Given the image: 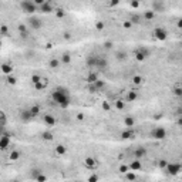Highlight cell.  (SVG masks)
<instances>
[{
	"instance_id": "cell-28",
	"label": "cell",
	"mask_w": 182,
	"mask_h": 182,
	"mask_svg": "<svg viewBox=\"0 0 182 182\" xmlns=\"http://www.w3.org/2000/svg\"><path fill=\"white\" fill-rule=\"evenodd\" d=\"M142 83H144V77H142V75H134V77H132V84H134V85L140 87Z\"/></svg>"
},
{
	"instance_id": "cell-49",
	"label": "cell",
	"mask_w": 182,
	"mask_h": 182,
	"mask_svg": "<svg viewBox=\"0 0 182 182\" xmlns=\"http://www.w3.org/2000/svg\"><path fill=\"white\" fill-rule=\"evenodd\" d=\"M34 181H47V177H46V175H41V174H40V175H37L36 178H34Z\"/></svg>"
},
{
	"instance_id": "cell-20",
	"label": "cell",
	"mask_w": 182,
	"mask_h": 182,
	"mask_svg": "<svg viewBox=\"0 0 182 182\" xmlns=\"http://www.w3.org/2000/svg\"><path fill=\"white\" fill-rule=\"evenodd\" d=\"M125 105H127V101H125V98H117V100L114 101V107L118 109V111H122V109H125Z\"/></svg>"
},
{
	"instance_id": "cell-51",
	"label": "cell",
	"mask_w": 182,
	"mask_h": 182,
	"mask_svg": "<svg viewBox=\"0 0 182 182\" xmlns=\"http://www.w3.org/2000/svg\"><path fill=\"white\" fill-rule=\"evenodd\" d=\"M112 46H114V43H112V41H105V43H104V48H107V50L112 48Z\"/></svg>"
},
{
	"instance_id": "cell-25",
	"label": "cell",
	"mask_w": 182,
	"mask_h": 182,
	"mask_svg": "<svg viewBox=\"0 0 182 182\" xmlns=\"http://www.w3.org/2000/svg\"><path fill=\"white\" fill-rule=\"evenodd\" d=\"M20 156H21V154H20V151H17V149H11V152L9 154V159H10V161H13V162L19 161V159H20Z\"/></svg>"
},
{
	"instance_id": "cell-2",
	"label": "cell",
	"mask_w": 182,
	"mask_h": 182,
	"mask_svg": "<svg viewBox=\"0 0 182 182\" xmlns=\"http://www.w3.org/2000/svg\"><path fill=\"white\" fill-rule=\"evenodd\" d=\"M20 7L27 14H34L37 11V9H38V6H37L33 0H21L20 1Z\"/></svg>"
},
{
	"instance_id": "cell-36",
	"label": "cell",
	"mask_w": 182,
	"mask_h": 182,
	"mask_svg": "<svg viewBox=\"0 0 182 182\" xmlns=\"http://www.w3.org/2000/svg\"><path fill=\"white\" fill-rule=\"evenodd\" d=\"M54 11H56V17H57V19H63V17L66 16V11H64L63 9H60V7H58L57 10H54Z\"/></svg>"
},
{
	"instance_id": "cell-48",
	"label": "cell",
	"mask_w": 182,
	"mask_h": 182,
	"mask_svg": "<svg viewBox=\"0 0 182 182\" xmlns=\"http://www.w3.org/2000/svg\"><path fill=\"white\" fill-rule=\"evenodd\" d=\"M103 109H105V111H109V109H111V105H109L108 101H103Z\"/></svg>"
},
{
	"instance_id": "cell-26",
	"label": "cell",
	"mask_w": 182,
	"mask_h": 182,
	"mask_svg": "<svg viewBox=\"0 0 182 182\" xmlns=\"http://www.w3.org/2000/svg\"><path fill=\"white\" fill-rule=\"evenodd\" d=\"M20 117H21V120H23V121H30L32 118H34V117H33V114L30 112V108L21 111V115H20Z\"/></svg>"
},
{
	"instance_id": "cell-46",
	"label": "cell",
	"mask_w": 182,
	"mask_h": 182,
	"mask_svg": "<svg viewBox=\"0 0 182 182\" xmlns=\"http://www.w3.org/2000/svg\"><path fill=\"white\" fill-rule=\"evenodd\" d=\"M122 27H124V29H131V27H132V21H131V20L124 21V23H122Z\"/></svg>"
},
{
	"instance_id": "cell-1",
	"label": "cell",
	"mask_w": 182,
	"mask_h": 182,
	"mask_svg": "<svg viewBox=\"0 0 182 182\" xmlns=\"http://www.w3.org/2000/svg\"><path fill=\"white\" fill-rule=\"evenodd\" d=\"M51 100L61 108H69L70 105V94L67 93V90L64 88H56L53 93H51Z\"/></svg>"
},
{
	"instance_id": "cell-57",
	"label": "cell",
	"mask_w": 182,
	"mask_h": 182,
	"mask_svg": "<svg viewBox=\"0 0 182 182\" xmlns=\"http://www.w3.org/2000/svg\"><path fill=\"white\" fill-rule=\"evenodd\" d=\"M177 26H178L179 29H182V19L181 20H178V24H177Z\"/></svg>"
},
{
	"instance_id": "cell-55",
	"label": "cell",
	"mask_w": 182,
	"mask_h": 182,
	"mask_svg": "<svg viewBox=\"0 0 182 182\" xmlns=\"http://www.w3.org/2000/svg\"><path fill=\"white\" fill-rule=\"evenodd\" d=\"M77 120L78 121H83L84 120V114H77Z\"/></svg>"
},
{
	"instance_id": "cell-35",
	"label": "cell",
	"mask_w": 182,
	"mask_h": 182,
	"mask_svg": "<svg viewBox=\"0 0 182 182\" xmlns=\"http://www.w3.org/2000/svg\"><path fill=\"white\" fill-rule=\"evenodd\" d=\"M6 122H7L6 114H4V111H1V112H0V125L4 128V127H6Z\"/></svg>"
},
{
	"instance_id": "cell-12",
	"label": "cell",
	"mask_w": 182,
	"mask_h": 182,
	"mask_svg": "<svg viewBox=\"0 0 182 182\" xmlns=\"http://www.w3.org/2000/svg\"><path fill=\"white\" fill-rule=\"evenodd\" d=\"M138 98V91L137 90H130V91H127V94H125V101L127 103H132V101H135Z\"/></svg>"
},
{
	"instance_id": "cell-14",
	"label": "cell",
	"mask_w": 182,
	"mask_h": 182,
	"mask_svg": "<svg viewBox=\"0 0 182 182\" xmlns=\"http://www.w3.org/2000/svg\"><path fill=\"white\" fill-rule=\"evenodd\" d=\"M33 85H34V88H36L37 91H41V90H46V88L48 87V80L43 77V78H41V80H40L38 83H36V84H33Z\"/></svg>"
},
{
	"instance_id": "cell-19",
	"label": "cell",
	"mask_w": 182,
	"mask_h": 182,
	"mask_svg": "<svg viewBox=\"0 0 182 182\" xmlns=\"http://www.w3.org/2000/svg\"><path fill=\"white\" fill-rule=\"evenodd\" d=\"M97 60H98V56H88L87 57V60H85V63H87V66L88 67H91V69H95L97 67Z\"/></svg>"
},
{
	"instance_id": "cell-29",
	"label": "cell",
	"mask_w": 182,
	"mask_h": 182,
	"mask_svg": "<svg viewBox=\"0 0 182 182\" xmlns=\"http://www.w3.org/2000/svg\"><path fill=\"white\" fill-rule=\"evenodd\" d=\"M97 80H98V75L95 73H90L87 75V83H88V84H93V83H95Z\"/></svg>"
},
{
	"instance_id": "cell-21",
	"label": "cell",
	"mask_w": 182,
	"mask_h": 182,
	"mask_svg": "<svg viewBox=\"0 0 182 182\" xmlns=\"http://www.w3.org/2000/svg\"><path fill=\"white\" fill-rule=\"evenodd\" d=\"M1 71H3L4 75H10V74H13V66L10 63H3L1 64Z\"/></svg>"
},
{
	"instance_id": "cell-9",
	"label": "cell",
	"mask_w": 182,
	"mask_h": 182,
	"mask_svg": "<svg viewBox=\"0 0 182 182\" xmlns=\"http://www.w3.org/2000/svg\"><path fill=\"white\" fill-rule=\"evenodd\" d=\"M43 121H44V124L48 125V127H54V125L57 124L56 117H53L51 114H44V115H43Z\"/></svg>"
},
{
	"instance_id": "cell-33",
	"label": "cell",
	"mask_w": 182,
	"mask_h": 182,
	"mask_svg": "<svg viewBox=\"0 0 182 182\" xmlns=\"http://www.w3.org/2000/svg\"><path fill=\"white\" fill-rule=\"evenodd\" d=\"M154 17H155V11L154 10H148V11L144 13V19L145 20H152Z\"/></svg>"
},
{
	"instance_id": "cell-41",
	"label": "cell",
	"mask_w": 182,
	"mask_h": 182,
	"mask_svg": "<svg viewBox=\"0 0 182 182\" xmlns=\"http://www.w3.org/2000/svg\"><path fill=\"white\" fill-rule=\"evenodd\" d=\"M7 33H9V29H7V26L6 24H1V27H0V34L1 36H7Z\"/></svg>"
},
{
	"instance_id": "cell-56",
	"label": "cell",
	"mask_w": 182,
	"mask_h": 182,
	"mask_svg": "<svg viewBox=\"0 0 182 182\" xmlns=\"http://www.w3.org/2000/svg\"><path fill=\"white\" fill-rule=\"evenodd\" d=\"M120 3V0H111L109 1V6H115V4H118Z\"/></svg>"
},
{
	"instance_id": "cell-18",
	"label": "cell",
	"mask_w": 182,
	"mask_h": 182,
	"mask_svg": "<svg viewBox=\"0 0 182 182\" xmlns=\"http://www.w3.org/2000/svg\"><path fill=\"white\" fill-rule=\"evenodd\" d=\"M144 156H146V149L144 146H138L135 151H134V158L137 159H142Z\"/></svg>"
},
{
	"instance_id": "cell-13",
	"label": "cell",
	"mask_w": 182,
	"mask_h": 182,
	"mask_svg": "<svg viewBox=\"0 0 182 182\" xmlns=\"http://www.w3.org/2000/svg\"><path fill=\"white\" fill-rule=\"evenodd\" d=\"M134 137H135V131H134V128H127L125 131L121 132V138H122V140H132Z\"/></svg>"
},
{
	"instance_id": "cell-11",
	"label": "cell",
	"mask_w": 182,
	"mask_h": 182,
	"mask_svg": "<svg viewBox=\"0 0 182 182\" xmlns=\"http://www.w3.org/2000/svg\"><path fill=\"white\" fill-rule=\"evenodd\" d=\"M29 24H30V27H33L34 30H38V29H41V26H43L41 20H40L38 17H36V16L29 19Z\"/></svg>"
},
{
	"instance_id": "cell-54",
	"label": "cell",
	"mask_w": 182,
	"mask_h": 182,
	"mask_svg": "<svg viewBox=\"0 0 182 182\" xmlns=\"http://www.w3.org/2000/svg\"><path fill=\"white\" fill-rule=\"evenodd\" d=\"M33 1H34V3H36L37 6L40 7L41 4H44V3H46V1H48V0H33Z\"/></svg>"
},
{
	"instance_id": "cell-4",
	"label": "cell",
	"mask_w": 182,
	"mask_h": 182,
	"mask_svg": "<svg viewBox=\"0 0 182 182\" xmlns=\"http://www.w3.org/2000/svg\"><path fill=\"white\" fill-rule=\"evenodd\" d=\"M84 167H85L87 169H90V171H95V169L100 167V162H98V159H95V158H93V156H87V158L84 159Z\"/></svg>"
},
{
	"instance_id": "cell-38",
	"label": "cell",
	"mask_w": 182,
	"mask_h": 182,
	"mask_svg": "<svg viewBox=\"0 0 182 182\" xmlns=\"http://www.w3.org/2000/svg\"><path fill=\"white\" fill-rule=\"evenodd\" d=\"M94 84H95V87L98 88V91H101V90H103V88L105 87V83H104L103 80H100V78H98V80H97V81H95Z\"/></svg>"
},
{
	"instance_id": "cell-31",
	"label": "cell",
	"mask_w": 182,
	"mask_h": 182,
	"mask_svg": "<svg viewBox=\"0 0 182 182\" xmlns=\"http://www.w3.org/2000/svg\"><path fill=\"white\" fill-rule=\"evenodd\" d=\"M130 171H131V169H130V165L121 164V165L118 167V172H120V174H124V175H125V174H127V172H130Z\"/></svg>"
},
{
	"instance_id": "cell-30",
	"label": "cell",
	"mask_w": 182,
	"mask_h": 182,
	"mask_svg": "<svg viewBox=\"0 0 182 182\" xmlns=\"http://www.w3.org/2000/svg\"><path fill=\"white\" fill-rule=\"evenodd\" d=\"M6 83H7L9 85H14V84L17 83V78H16L13 74H10V75H6Z\"/></svg>"
},
{
	"instance_id": "cell-47",
	"label": "cell",
	"mask_w": 182,
	"mask_h": 182,
	"mask_svg": "<svg viewBox=\"0 0 182 182\" xmlns=\"http://www.w3.org/2000/svg\"><path fill=\"white\" fill-rule=\"evenodd\" d=\"M131 7L132 9H138L140 7V0H131Z\"/></svg>"
},
{
	"instance_id": "cell-59",
	"label": "cell",
	"mask_w": 182,
	"mask_h": 182,
	"mask_svg": "<svg viewBox=\"0 0 182 182\" xmlns=\"http://www.w3.org/2000/svg\"><path fill=\"white\" fill-rule=\"evenodd\" d=\"M177 122H178V125H181V127H182V118H179V120H178Z\"/></svg>"
},
{
	"instance_id": "cell-16",
	"label": "cell",
	"mask_w": 182,
	"mask_h": 182,
	"mask_svg": "<svg viewBox=\"0 0 182 182\" xmlns=\"http://www.w3.org/2000/svg\"><path fill=\"white\" fill-rule=\"evenodd\" d=\"M61 64H63V63H61L60 57H58V58H57V57H53V58H50V61H48V66H50V69H53V70L60 69Z\"/></svg>"
},
{
	"instance_id": "cell-37",
	"label": "cell",
	"mask_w": 182,
	"mask_h": 182,
	"mask_svg": "<svg viewBox=\"0 0 182 182\" xmlns=\"http://www.w3.org/2000/svg\"><path fill=\"white\" fill-rule=\"evenodd\" d=\"M115 56H117V58H118L120 61H122V60H125V58H127V53H125V51H122V50H121V51H117V54H115Z\"/></svg>"
},
{
	"instance_id": "cell-52",
	"label": "cell",
	"mask_w": 182,
	"mask_h": 182,
	"mask_svg": "<svg viewBox=\"0 0 182 182\" xmlns=\"http://www.w3.org/2000/svg\"><path fill=\"white\" fill-rule=\"evenodd\" d=\"M98 179H100L98 175H90L88 177V181H91V182H95V181H98Z\"/></svg>"
},
{
	"instance_id": "cell-15",
	"label": "cell",
	"mask_w": 182,
	"mask_h": 182,
	"mask_svg": "<svg viewBox=\"0 0 182 182\" xmlns=\"http://www.w3.org/2000/svg\"><path fill=\"white\" fill-rule=\"evenodd\" d=\"M38 9H40V11H41V13H47V14L54 11V7H53V4H51L50 1H46V3H44V4H41Z\"/></svg>"
},
{
	"instance_id": "cell-39",
	"label": "cell",
	"mask_w": 182,
	"mask_h": 182,
	"mask_svg": "<svg viewBox=\"0 0 182 182\" xmlns=\"http://www.w3.org/2000/svg\"><path fill=\"white\" fill-rule=\"evenodd\" d=\"M125 179H128V181H137V175L132 174V171H130V172L125 174Z\"/></svg>"
},
{
	"instance_id": "cell-42",
	"label": "cell",
	"mask_w": 182,
	"mask_h": 182,
	"mask_svg": "<svg viewBox=\"0 0 182 182\" xmlns=\"http://www.w3.org/2000/svg\"><path fill=\"white\" fill-rule=\"evenodd\" d=\"M172 93H174V95H177V97H182V87H175Z\"/></svg>"
},
{
	"instance_id": "cell-32",
	"label": "cell",
	"mask_w": 182,
	"mask_h": 182,
	"mask_svg": "<svg viewBox=\"0 0 182 182\" xmlns=\"http://www.w3.org/2000/svg\"><path fill=\"white\" fill-rule=\"evenodd\" d=\"M30 112L33 114V117H37V115L41 112V109H40V107L36 104V105H32V107H30Z\"/></svg>"
},
{
	"instance_id": "cell-40",
	"label": "cell",
	"mask_w": 182,
	"mask_h": 182,
	"mask_svg": "<svg viewBox=\"0 0 182 182\" xmlns=\"http://www.w3.org/2000/svg\"><path fill=\"white\" fill-rule=\"evenodd\" d=\"M53 134L51 132H43V140H46V141H53Z\"/></svg>"
},
{
	"instance_id": "cell-44",
	"label": "cell",
	"mask_w": 182,
	"mask_h": 182,
	"mask_svg": "<svg viewBox=\"0 0 182 182\" xmlns=\"http://www.w3.org/2000/svg\"><path fill=\"white\" fill-rule=\"evenodd\" d=\"M17 30H19V33H20V34H21V33H29L24 24H19V26H17Z\"/></svg>"
},
{
	"instance_id": "cell-10",
	"label": "cell",
	"mask_w": 182,
	"mask_h": 182,
	"mask_svg": "<svg viewBox=\"0 0 182 182\" xmlns=\"http://www.w3.org/2000/svg\"><path fill=\"white\" fill-rule=\"evenodd\" d=\"M130 169L132 171V172H137V171H141V168H142V164H141V159H137V158H134L130 164Z\"/></svg>"
},
{
	"instance_id": "cell-34",
	"label": "cell",
	"mask_w": 182,
	"mask_h": 182,
	"mask_svg": "<svg viewBox=\"0 0 182 182\" xmlns=\"http://www.w3.org/2000/svg\"><path fill=\"white\" fill-rule=\"evenodd\" d=\"M104 29H105V23H104V21H101V20L95 21V30H98V32H103Z\"/></svg>"
},
{
	"instance_id": "cell-8",
	"label": "cell",
	"mask_w": 182,
	"mask_h": 182,
	"mask_svg": "<svg viewBox=\"0 0 182 182\" xmlns=\"http://www.w3.org/2000/svg\"><path fill=\"white\" fill-rule=\"evenodd\" d=\"M149 57V51L146 50V48H142V47H140L138 50H135V58L138 60V61H144L145 58Z\"/></svg>"
},
{
	"instance_id": "cell-22",
	"label": "cell",
	"mask_w": 182,
	"mask_h": 182,
	"mask_svg": "<svg viewBox=\"0 0 182 182\" xmlns=\"http://www.w3.org/2000/svg\"><path fill=\"white\" fill-rule=\"evenodd\" d=\"M54 152H56V155H58V156H63V155H66V154H67V146L63 145V144H58V145L56 146Z\"/></svg>"
},
{
	"instance_id": "cell-6",
	"label": "cell",
	"mask_w": 182,
	"mask_h": 182,
	"mask_svg": "<svg viewBox=\"0 0 182 182\" xmlns=\"http://www.w3.org/2000/svg\"><path fill=\"white\" fill-rule=\"evenodd\" d=\"M11 144V138H10V134L7 132H1V137H0V149L1 151H6Z\"/></svg>"
},
{
	"instance_id": "cell-58",
	"label": "cell",
	"mask_w": 182,
	"mask_h": 182,
	"mask_svg": "<svg viewBox=\"0 0 182 182\" xmlns=\"http://www.w3.org/2000/svg\"><path fill=\"white\" fill-rule=\"evenodd\" d=\"M46 47H47V48H51V47H53V44H51V43H47V44H46Z\"/></svg>"
},
{
	"instance_id": "cell-23",
	"label": "cell",
	"mask_w": 182,
	"mask_h": 182,
	"mask_svg": "<svg viewBox=\"0 0 182 182\" xmlns=\"http://www.w3.org/2000/svg\"><path fill=\"white\" fill-rule=\"evenodd\" d=\"M154 11H164L165 10V4H164V1L162 0H155L154 1V9H152Z\"/></svg>"
},
{
	"instance_id": "cell-3",
	"label": "cell",
	"mask_w": 182,
	"mask_h": 182,
	"mask_svg": "<svg viewBox=\"0 0 182 182\" xmlns=\"http://www.w3.org/2000/svg\"><path fill=\"white\" fill-rule=\"evenodd\" d=\"M151 137L154 140H165L167 138V130L164 127H155L151 131Z\"/></svg>"
},
{
	"instance_id": "cell-45",
	"label": "cell",
	"mask_w": 182,
	"mask_h": 182,
	"mask_svg": "<svg viewBox=\"0 0 182 182\" xmlns=\"http://www.w3.org/2000/svg\"><path fill=\"white\" fill-rule=\"evenodd\" d=\"M167 165H168V162H167L165 159H159V161H158V167H159V168L165 169V168H167Z\"/></svg>"
},
{
	"instance_id": "cell-50",
	"label": "cell",
	"mask_w": 182,
	"mask_h": 182,
	"mask_svg": "<svg viewBox=\"0 0 182 182\" xmlns=\"http://www.w3.org/2000/svg\"><path fill=\"white\" fill-rule=\"evenodd\" d=\"M140 20H141V19H140V16H135V14H134V16L131 17V21H132V24H135V23H140Z\"/></svg>"
},
{
	"instance_id": "cell-24",
	"label": "cell",
	"mask_w": 182,
	"mask_h": 182,
	"mask_svg": "<svg viewBox=\"0 0 182 182\" xmlns=\"http://www.w3.org/2000/svg\"><path fill=\"white\" fill-rule=\"evenodd\" d=\"M107 66H108L107 58H104V57H100V56H98V60H97V67H95V69L104 70V69H107Z\"/></svg>"
},
{
	"instance_id": "cell-17",
	"label": "cell",
	"mask_w": 182,
	"mask_h": 182,
	"mask_svg": "<svg viewBox=\"0 0 182 182\" xmlns=\"http://www.w3.org/2000/svg\"><path fill=\"white\" fill-rule=\"evenodd\" d=\"M135 124H137V120H135L134 117L127 115V117L124 118V125H125L127 128H134V127H135Z\"/></svg>"
},
{
	"instance_id": "cell-5",
	"label": "cell",
	"mask_w": 182,
	"mask_h": 182,
	"mask_svg": "<svg viewBox=\"0 0 182 182\" xmlns=\"http://www.w3.org/2000/svg\"><path fill=\"white\" fill-rule=\"evenodd\" d=\"M165 171H167L168 174H171V175H178L179 172H182V165L178 164V162H171V164L168 162Z\"/></svg>"
},
{
	"instance_id": "cell-53",
	"label": "cell",
	"mask_w": 182,
	"mask_h": 182,
	"mask_svg": "<svg viewBox=\"0 0 182 182\" xmlns=\"http://www.w3.org/2000/svg\"><path fill=\"white\" fill-rule=\"evenodd\" d=\"M63 37H64L66 40H70V38H71V33H70V32H64V33H63Z\"/></svg>"
},
{
	"instance_id": "cell-43",
	"label": "cell",
	"mask_w": 182,
	"mask_h": 182,
	"mask_svg": "<svg viewBox=\"0 0 182 182\" xmlns=\"http://www.w3.org/2000/svg\"><path fill=\"white\" fill-rule=\"evenodd\" d=\"M41 78H43L41 75H38V74H33V75H32V83H33V84H36V83H38Z\"/></svg>"
},
{
	"instance_id": "cell-27",
	"label": "cell",
	"mask_w": 182,
	"mask_h": 182,
	"mask_svg": "<svg viewBox=\"0 0 182 182\" xmlns=\"http://www.w3.org/2000/svg\"><path fill=\"white\" fill-rule=\"evenodd\" d=\"M60 60H61L63 64H70V61H71V54H70V53H63L61 57H60Z\"/></svg>"
},
{
	"instance_id": "cell-7",
	"label": "cell",
	"mask_w": 182,
	"mask_h": 182,
	"mask_svg": "<svg viewBox=\"0 0 182 182\" xmlns=\"http://www.w3.org/2000/svg\"><path fill=\"white\" fill-rule=\"evenodd\" d=\"M152 36L155 40H158V41H165L167 38H168V33L162 29V27H156L154 32H152Z\"/></svg>"
}]
</instances>
